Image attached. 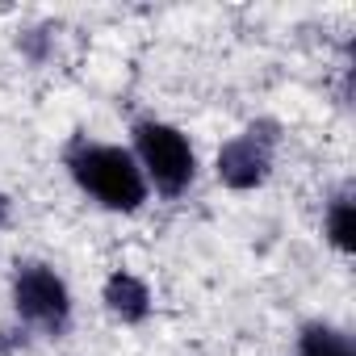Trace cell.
<instances>
[{"label":"cell","instance_id":"cell-1","mask_svg":"<svg viewBox=\"0 0 356 356\" xmlns=\"http://www.w3.org/2000/svg\"><path fill=\"white\" fill-rule=\"evenodd\" d=\"M67 172L72 181L105 210L113 214H134L147 202V176L138 168V159L130 155V147L118 143H92V138H76L67 147Z\"/></svg>","mask_w":356,"mask_h":356},{"label":"cell","instance_id":"cell-2","mask_svg":"<svg viewBox=\"0 0 356 356\" xmlns=\"http://www.w3.org/2000/svg\"><path fill=\"white\" fill-rule=\"evenodd\" d=\"M130 155L138 159V168L147 176V189H155L163 197H181L193 185V176H197V155H193L189 138L176 126L155 122V118L134 126Z\"/></svg>","mask_w":356,"mask_h":356},{"label":"cell","instance_id":"cell-3","mask_svg":"<svg viewBox=\"0 0 356 356\" xmlns=\"http://www.w3.org/2000/svg\"><path fill=\"white\" fill-rule=\"evenodd\" d=\"M13 310L47 335L67 331V323H72L67 281L47 264H17V273H13Z\"/></svg>","mask_w":356,"mask_h":356},{"label":"cell","instance_id":"cell-4","mask_svg":"<svg viewBox=\"0 0 356 356\" xmlns=\"http://www.w3.org/2000/svg\"><path fill=\"white\" fill-rule=\"evenodd\" d=\"M273 143H277V134H260L256 126L248 134H235L231 143H222L218 159H214L218 181L227 189H239V193L260 189L273 172Z\"/></svg>","mask_w":356,"mask_h":356},{"label":"cell","instance_id":"cell-5","mask_svg":"<svg viewBox=\"0 0 356 356\" xmlns=\"http://www.w3.org/2000/svg\"><path fill=\"white\" fill-rule=\"evenodd\" d=\"M101 302H105V310H109L113 318H122V323H143V318L151 314V289H147V281L134 277V273H126V268H118V273L105 281Z\"/></svg>","mask_w":356,"mask_h":356},{"label":"cell","instance_id":"cell-6","mask_svg":"<svg viewBox=\"0 0 356 356\" xmlns=\"http://www.w3.org/2000/svg\"><path fill=\"white\" fill-rule=\"evenodd\" d=\"M327 239L339 256H352L356 252V202H352V189H339L327 206Z\"/></svg>","mask_w":356,"mask_h":356},{"label":"cell","instance_id":"cell-7","mask_svg":"<svg viewBox=\"0 0 356 356\" xmlns=\"http://www.w3.org/2000/svg\"><path fill=\"white\" fill-rule=\"evenodd\" d=\"M298 356H356L352 352V339L327 323H310L302 327V339H298Z\"/></svg>","mask_w":356,"mask_h":356},{"label":"cell","instance_id":"cell-8","mask_svg":"<svg viewBox=\"0 0 356 356\" xmlns=\"http://www.w3.org/2000/svg\"><path fill=\"white\" fill-rule=\"evenodd\" d=\"M9 210H13V206H9V197H5V193H0V227H5V222H9Z\"/></svg>","mask_w":356,"mask_h":356}]
</instances>
